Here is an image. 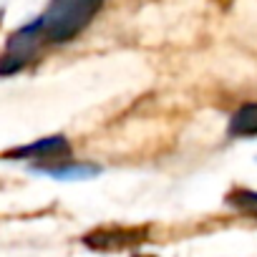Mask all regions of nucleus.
Instances as JSON below:
<instances>
[{
	"instance_id": "1",
	"label": "nucleus",
	"mask_w": 257,
	"mask_h": 257,
	"mask_svg": "<svg viewBox=\"0 0 257 257\" xmlns=\"http://www.w3.org/2000/svg\"><path fill=\"white\" fill-rule=\"evenodd\" d=\"M103 0H53L51 11L41 18L43 21V36L51 43H63L78 36L96 11L101 8Z\"/></svg>"
},
{
	"instance_id": "2",
	"label": "nucleus",
	"mask_w": 257,
	"mask_h": 257,
	"mask_svg": "<svg viewBox=\"0 0 257 257\" xmlns=\"http://www.w3.org/2000/svg\"><path fill=\"white\" fill-rule=\"evenodd\" d=\"M71 149H68V142L63 137H48V139H41L31 147H21L16 152L8 154V159H28V157H38V159H48V157H66Z\"/></svg>"
},
{
	"instance_id": "3",
	"label": "nucleus",
	"mask_w": 257,
	"mask_h": 257,
	"mask_svg": "<svg viewBox=\"0 0 257 257\" xmlns=\"http://www.w3.org/2000/svg\"><path fill=\"white\" fill-rule=\"evenodd\" d=\"M132 242H142L139 232H93L86 234V244L88 247H98V249H116L123 244H132Z\"/></svg>"
},
{
	"instance_id": "4",
	"label": "nucleus",
	"mask_w": 257,
	"mask_h": 257,
	"mask_svg": "<svg viewBox=\"0 0 257 257\" xmlns=\"http://www.w3.org/2000/svg\"><path fill=\"white\" fill-rule=\"evenodd\" d=\"M229 134H239V137H247V134H257V103H247L242 106L239 111H234L232 121H229Z\"/></svg>"
},
{
	"instance_id": "5",
	"label": "nucleus",
	"mask_w": 257,
	"mask_h": 257,
	"mask_svg": "<svg viewBox=\"0 0 257 257\" xmlns=\"http://www.w3.org/2000/svg\"><path fill=\"white\" fill-rule=\"evenodd\" d=\"M46 174L51 177H58V179H81V177H91V174H98V167H78V164H71V167H56V169H46Z\"/></svg>"
}]
</instances>
